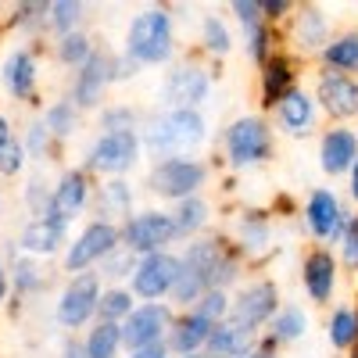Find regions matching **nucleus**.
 I'll return each mask as SVG.
<instances>
[{"instance_id": "69168bd1", "label": "nucleus", "mask_w": 358, "mask_h": 358, "mask_svg": "<svg viewBox=\"0 0 358 358\" xmlns=\"http://www.w3.org/2000/svg\"><path fill=\"white\" fill-rule=\"evenodd\" d=\"M355 118H358V115H355ZM355 136H358V122H355Z\"/></svg>"}, {"instance_id": "a19ab883", "label": "nucleus", "mask_w": 358, "mask_h": 358, "mask_svg": "<svg viewBox=\"0 0 358 358\" xmlns=\"http://www.w3.org/2000/svg\"><path fill=\"white\" fill-rule=\"evenodd\" d=\"M47 8L50 0H22L8 15V29L29 33V40H40V33H47Z\"/></svg>"}, {"instance_id": "bf43d9fd", "label": "nucleus", "mask_w": 358, "mask_h": 358, "mask_svg": "<svg viewBox=\"0 0 358 358\" xmlns=\"http://www.w3.org/2000/svg\"><path fill=\"white\" fill-rule=\"evenodd\" d=\"M348 197H351V204H358V158H355V165L348 172Z\"/></svg>"}, {"instance_id": "7ed1b4c3", "label": "nucleus", "mask_w": 358, "mask_h": 358, "mask_svg": "<svg viewBox=\"0 0 358 358\" xmlns=\"http://www.w3.org/2000/svg\"><path fill=\"white\" fill-rule=\"evenodd\" d=\"M122 54L133 57L140 69H169L176 62V18H172V8H165V4L140 8L126 25Z\"/></svg>"}, {"instance_id": "4be33fe9", "label": "nucleus", "mask_w": 358, "mask_h": 358, "mask_svg": "<svg viewBox=\"0 0 358 358\" xmlns=\"http://www.w3.org/2000/svg\"><path fill=\"white\" fill-rule=\"evenodd\" d=\"M273 118V129L276 133H283V136H290V140H305V136H315V129H319V108H315V101H312V94L305 86H294L290 94L268 111Z\"/></svg>"}, {"instance_id": "de8ad7c7", "label": "nucleus", "mask_w": 358, "mask_h": 358, "mask_svg": "<svg viewBox=\"0 0 358 358\" xmlns=\"http://www.w3.org/2000/svg\"><path fill=\"white\" fill-rule=\"evenodd\" d=\"M334 255H337L341 268H348V273H358V215H355V212H351V219H348V226H344V236L337 241Z\"/></svg>"}, {"instance_id": "f8f14e48", "label": "nucleus", "mask_w": 358, "mask_h": 358, "mask_svg": "<svg viewBox=\"0 0 358 358\" xmlns=\"http://www.w3.org/2000/svg\"><path fill=\"white\" fill-rule=\"evenodd\" d=\"M280 305H283L280 283L273 276H255V280H244L229 294V319L248 326V330H255V334H262L265 322L276 315Z\"/></svg>"}, {"instance_id": "c756f323", "label": "nucleus", "mask_w": 358, "mask_h": 358, "mask_svg": "<svg viewBox=\"0 0 358 358\" xmlns=\"http://www.w3.org/2000/svg\"><path fill=\"white\" fill-rule=\"evenodd\" d=\"M169 215H172L176 236L187 244V241H197V236L212 233V215H215V208H212V201H208L204 194H197V197H187V201L172 204Z\"/></svg>"}, {"instance_id": "3c124183", "label": "nucleus", "mask_w": 358, "mask_h": 358, "mask_svg": "<svg viewBox=\"0 0 358 358\" xmlns=\"http://www.w3.org/2000/svg\"><path fill=\"white\" fill-rule=\"evenodd\" d=\"M294 0H262V18H265V25H273V29H283L287 25V18L294 15Z\"/></svg>"}, {"instance_id": "0e129e2a", "label": "nucleus", "mask_w": 358, "mask_h": 358, "mask_svg": "<svg viewBox=\"0 0 358 358\" xmlns=\"http://www.w3.org/2000/svg\"><path fill=\"white\" fill-rule=\"evenodd\" d=\"M0 215H4V194H0Z\"/></svg>"}, {"instance_id": "f257e3e1", "label": "nucleus", "mask_w": 358, "mask_h": 358, "mask_svg": "<svg viewBox=\"0 0 358 358\" xmlns=\"http://www.w3.org/2000/svg\"><path fill=\"white\" fill-rule=\"evenodd\" d=\"M208 140V115L194 108H155L140 118V147L151 162L197 155Z\"/></svg>"}, {"instance_id": "13d9d810", "label": "nucleus", "mask_w": 358, "mask_h": 358, "mask_svg": "<svg viewBox=\"0 0 358 358\" xmlns=\"http://www.w3.org/2000/svg\"><path fill=\"white\" fill-rule=\"evenodd\" d=\"M15 136V126H11V115L8 111H0V147H4L8 140Z\"/></svg>"}, {"instance_id": "864d4df0", "label": "nucleus", "mask_w": 358, "mask_h": 358, "mask_svg": "<svg viewBox=\"0 0 358 358\" xmlns=\"http://www.w3.org/2000/svg\"><path fill=\"white\" fill-rule=\"evenodd\" d=\"M268 215H297V204L290 201V194H276L273 197V204H268Z\"/></svg>"}, {"instance_id": "423d86ee", "label": "nucleus", "mask_w": 358, "mask_h": 358, "mask_svg": "<svg viewBox=\"0 0 358 358\" xmlns=\"http://www.w3.org/2000/svg\"><path fill=\"white\" fill-rule=\"evenodd\" d=\"M219 72L215 65H208L204 57L190 54V57H179L172 62L162 76V86H158V97H162V108H194V111H204L208 97H212V86H215Z\"/></svg>"}, {"instance_id": "603ef678", "label": "nucleus", "mask_w": 358, "mask_h": 358, "mask_svg": "<svg viewBox=\"0 0 358 358\" xmlns=\"http://www.w3.org/2000/svg\"><path fill=\"white\" fill-rule=\"evenodd\" d=\"M140 72H143V69L133 62V57H126L122 50H111V86H118V83H133Z\"/></svg>"}, {"instance_id": "4d7b16f0", "label": "nucleus", "mask_w": 358, "mask_h": 358, "mask_svg": "<svg viewBox=\"0 0 358 358\" xmlns=\"http://www.w3.org/2000/svg\"><path fill=\"white\" fill-rule=\"evenodd\" d=\"M57 358H86V351H83L79 337H65V344H62V355H57Z\"/></svg>"}, {"instance_id": "58836bf2", "label": "nucleus", "mask_w": 358, "mask_h": 358, "mask_svg": "<svg viewBox=\"0 0 358 358\" xmlns=\"http://www.w3.org/2000/svg\"><path fill=\"white\" fill-rule=\"evenodd\" d=\"M97 50V40L86 33H72V36H62V40H50V57H54V65H62L69 72L83 69L86 65V57Z\"/></svg>"}, {"instance_id": "dca6fc26", "label": "nucleus", "mask_w": 358, "mask_h": 358, "mask_svg": "<svg viewBox=\"0 0 358 358\" xmlns=\"http://www.w3.org/2000/svg\"><path fill=\"white\" fill-rule=\"evenodd\" d=\"M308 94H312L319 115H326L334 126H348L358 115V79H351V76L319 69Z\"/></svg>"}, {"instance_id": "473e14b6", "label": "nucleus", "mask_w": 358, "mask_h": 358, "mask_svg": "<svg viewBox=\"0 0 358 358\" xmlns=\"http://www.w3.org/2000/svg\"><path fill=\"white\" fill-rule=\"evenodd\" d=\"M236 40H233V29L222 15H204L201 25H197V54L204 57L208 65H215V62H226V57L233 54Z\"/></svg>"}, {"instance_id": "72a5a7b5", "label": "nucleus", "mask_w": 358, "mask_h": 358, "mask_svg": "<svg viewBox=\"0 0 358 358\" xmlns=\"http://www.w3.org/2000/svg\"><path fill=\"white\" fill-rule=\"evenodd\" d=\"M40 122L47 126V133L54 136V143H72L76 136H79V129H83V115H79V108L69 101V97H54V101H47L43 108H40Z\"/></svg>"}, {"instance_id": "ddd939ff", "label": "nucleus", "mask_w": 358, "mask_h": 358, "mask_svg": "<svg viewBox=\"0 0 358 358\" xmlns=\"http://www.w3.org/2000/svg\"><path fill=\"white\" fill-rule=\"evenodd\" d=\"M297 215L305 219V229H308V236L319 248H337V241L344 236V226L351 219V212L344 208V201H341V194L334 187L308 190V197H305V204H301Z\"/></svg>"}, {"instance_id": "79ce46f5", "label": "nucleus", "mask_w": 358, "mask_h": 358, "mask_svg": "<svg viewBox=\"0 0 358 358\" xmlns=\"http://www.w3.org/2000/svg\"><path fill=\"white\" fill-rule=\"evenodd\" d=\"M280 47H283L280 29L265 25V22L244 33V54H248V62H251L255 69H262V65L268 62V57H273V50H280Z\"/></svg>"}, {"instance_id": "bb28decb", "label": "nucleus", "mask_w": 358, "mask_h": 358, "mask_svg": "<svg viewBox=\"0 0 358 358\" xmlns=\"http://www.w3.org/2000/svg\"><path fill=\"white\" fill-rule=\"evenodd\" d=\"M8 276H11V294L22 297V301H33V297L47 294L57 283V273L50 268V262L18 255L15 262H8Z\"/></svg>"}, {"instance_id": "9d476101", "label": "nucleus", "mask_w": 358, "mask_h": 358, "mask_svg": "<svg viewBox=\"0 0 358 358\" xmlns=\"http://www.w3.org/2000/svg\"><path fill=\"white\" fill-rule=\"evenodd\" d=\"M122 248V236H118V226L115 222H104V219H90L72 241L65 244L62 251V273L65 276H79V273H94V268L115 251Z\"/></svg>"}, {"instance_id": "f3484780", "label": "nucleus", "mask_w": 358, "mask_h": 358, "mask_svg": "<svg viewBox=\"0 0 358 358\" xmlns=\"http://www.w3.org/2000/svg\"><path fill=\"white\" fill-rule=\"evenodd\" d=\"M94 176H90L83 165H62V172L54 176V190H50V208L47 215L62 219V222H76L90 204H94Z\"/></svg>"}, {"instance_id": "f704fd0d", "label": "nucleus", "mask_w": 358, "mask_h": 358, "mask_svg": "<svg viewBox=\"0 0 358 358\" xmlns=\"http://www.w3.org/2000/svg\"><path fill=\"white\" fill-rule=\"evenodd\" d=\"M18 140H22V147H25L29 165L43 169V165H62V162H65V147H62V143H54V136H50L47 126L40 122V115L25 126V133H22Z\"/></svg>"}, {"instance_id": "e2e57ef3", "label": "nucleus", "mask_w": 358, "mask_h": 358, "mask_svg": "<svg viewBox=\"0 0 358 358\" xmlns=\"http://www.w3.org/2000/svg\"><path fill=\"white\" fill-rule=\"evenodd\" d=\"M183 358H208V355H204V351H201V355H183Z\"/></svg>"}, {"instance_id": "6e6552de", "label": "nucleus", "mask_w": 358, "mask_h": 358, "mask_svg": "<svg viewBox=\"0 0 358 358\" xmlns=\"http://www.w3.org/2000/svg\"><path fill=\"white\" fill-rule=\"evenodd\" d=\"M101 290H104V283H101L97 273L69 276L62 287H57V297H54V322L62 326L69 337H76L79 330H86V326L97 319Z\"/></svg>"}, {"instance_id": "6e6d98bb", "label": "nucleus", "mask_w": 358, "mask_h": 358, "mask_svg": "<svg viewBox=\"0 0 358 358\" xmlns=\"http://www.w3.org/2000/svg\"><path fill=\"white\" fill-rule=\"evenodd\" d=\"M8 297H11V276H8V262L0 258V308L8 305Z\"/></svg>"}, {"instance_id": "c9c22d12", "label": "nucleus", "mask_w": 358, "mask_h": 358, "mask_svg": "<svg viewBox=\"0 0 358 358\" xmlns=\"http://www.w3.org/2000/svg\"><path fill=\"white\" fill-rule=\"evenodd\" d=\"M86 358H122L126 348H122V326L118 322H101L94 319L86 326V334L79 337Z\"/></svg>"}, {"instance_id": "c85d7f7f", "label": "nucleus", "mask_w": 358, "mask_h": 358, "mask_svg": "<svg viewBox=\"0 0 358 358\" xmlns=\"http://www.w3.org/2000/svg\"><path fill=\"white\" fill-rule=\"evenodd\" d=\"M308 326H312V319H308V308H305V305L283 301V305L276 308V315L265 322L262 337H268L276 348H290V344H301V341L308 337Z\"/></svg>"}, {"instance_id": "2eb2a0df", "label": "nucleus", "mask_w": 358, "mask_h": 358, "mask_svg": "<svg viewBox=\"0 0 358 358\" xmlns=\"http://www.w3.org/2000/svg\"><path fill=\"white\" fill-rule=\"evenodd\" d=\"M179 251H158V255H143L136 258V268L129 276V294L136 297V305H158L169 301V290L179 276Z\"/></svg>"}, {"instance_id": "cd10ccee", "label": "nucleus", "mask_w": 358, "mask_h": 358, "mask_svg": "<svg viewBox=\"0 0 358 358\" xmlns=\"http://www.w3.org/2000/svg\"><path fill=\"white\" fill-rule=\"evenodd\" d=\"M94 219H104V222H126L133 212H136V190L129 179H101V187L94 190Z\"/></svg>"}, {"instance_id": "f03ea898", "label": "nucleus", "mask_w": 358, "mask_h": 358, "mask_svg": "<svg viewBox=\"0 0 358 358\" xmlns=\"http://www.w3.org/2000/svg\"><path fill=\"white\" fill-rule=\"evenodd\" d=\"M179 262L208 290H226V294H233L244 283V268H248L244 255L233 248V241L226 233H204L197 241H187L183 251H179Z\"/></svg>"}, {"instance_id": "49530a36", "label": "nucleus", "mask_w": 358, "mask_h": 358, "mask_svg": "<svg viewBox=\"0 0 358 358\" xmlns=\"http://www.w3.org/2000/svg\"><path fill=\"white\" fill-rule=\"evenodd\" d=\"M25 169H29V158H25V147L15 133L0 147V179H18V176H25Z\"/></svg>"}, {"instance_id": "2f4dec72", "label": "nucleus", "mask_w": 358, "mask_h": 358, "mask_svg": "<svg viewBox=\"0 0 358 358\" xmlns=\"http://www.w3.org/2000/svg\"><path fill=\"white\" fill-rule=\"evenodd\" d=\"M319 69H330V72H341V76H351L358 79V29H341L326 40V47L315 54Z\"/></svg>"}, {"instance_id": "aec40b11", "label": "nucleus", "mask_w": 358, "mask_h": 358, "mask_svg": "<svg viewBox=\"0 0 358 358\" xmlns=\"http://www.w3.org/2000/svg\"><path fill=\"white\" fill-rule=\"evenodd\" d=\"M337 287H341V262H337L334 248L312 244L301 255V290L308 297V305L330 308V301L337 297Z\"/></svg>"}, {"instance_id": "09e8293b", "label": "nucleus", "mask_w": 358, "mask_h": 358, "mask_svg": "<svg viewBox=\"0 0 358 358\" xmlns=\"http://www.w3.org/2000/svg\"><path fill=\"white\" fill-rule=\"evenodd\" d=\"M190 312H197L201 319H208V322L215 326V322L229 319V294H226V290H204L201 301H197Z\"/></svg>"}, {"instance_id": "a211bd4d", "label": "nucleus", "mask_w": 358, "mask_h": 358, "mask_svg": "<svg viewBox=\"0 0 358 358\" xmlns=\"http://www.w3.org/2000/svg\"><path fill=\"white\" fill-rule=\"evenodd\" d=\"M330 36H334L330 15H326V8H319V4L294 8V15L287 18V33H280V40L287 43L283 50H290L297 62H301V57H315Z\"/></svg>"}, {"instance_id": "a878e982", "label": "nucleus", "mask_w": 358, "mask_h": 358, "mask_svg": "<svg viewBox=\"0 0 358 358\" xmlns=\"http://www.w3.org/2000/svg\"><path fill=\"white\" fill-rule=\"evenodd\" d=\"M208 337H212V322L208 319H201L197 312H176L162 344L172 358H183V355H201Z\"/></svg>"}, {"instance_id": "9b49d317", "label": "nucleus", "mask_w": 358, "mask_h": 358, "mask_svg": "<svg viewBox=\"0 0 358 358\" xmlns=\"http://www.w3.org/2000/svg\"><path fill=\"white\" fill-rule=\"evenodd\" d=\"M40 54H43V43L29 40V43L11 47L0 57V90L11 101L29 104V108H43V101H40Z\"/></svg>"}, {"instance_id": "e433bc0d", "label": "nucleus", "mask_w": 358, "mask_h": 358, "mask_svg": "<svg viewBox=\"0 0 358 358\" xmlns=\"http://www.w3.org/2000/svg\"><path fill=\"white\" fill-rule=\"evenodd\" d=\"M326 341H330L334 351L348 355L358 344V305L341 301L330 308V319H326Z\"/></svg>"}, {"instance_id": "1a4fd4ad", "label": "nucleus", "mask_w": 358, "mask_h": 358, "mask_svg": "<svg viewBox=\"0 0 358 358\" xmlns=\"http://www.w3.org/2000/svg\"><path fill=\"white\" fill-rule=\"evenodd\" d=\"M118 236H122V248L129 255H136V258L172 251V244H179L172 215H169V208H162V204L136 208L126 222H118Z\"/></svg>"}, {"instance_id": "4468645a", "label": "nucleus", "mask_w": 358, "mask_h": 358, "mask_svg": "<svg viewBox=\"0 0 358 358\" xmlns=\"http://www.w3.org/2000/svg\"><path fill=\"white\" fill-rule=\"evenodd\" d=\"M108 90H111V47L97 43V50L86 57V65L72 72L65 97L79 108V115H97L108 104Z\"/></svg>"}, {"instance_id": "c03bdc74", "label": "nucleus", "mask_w": 358, "mask_h": 358, "mask_svg": "<svg viewBox=\"0 0 358 358\" xmlns=\"http://www.w3.org/2000/svg\"><path fill=\"white\" fill-rule=\"evenodd\" d=\"M136 308V297L129 294V287H104L101 290V301H97V319L101 322H118Z\"/></svg>"}, {"instance_id": "4c0bfd02", "label": "nucleus", "mask_w": 358, "mask_h": 358, "mask_svg": "<svg viewBox=\"0 0 358 358\" xmlns=\"http://www.w3.org/2000/svg\"><path fill=\"white\" fill-rule=\"evenodd\" d=\"M90 8L83 4V0H50V8H47V33L54 40H62V36H72V33H83L90 15Z\"/></svg>"}, {"instance_id": "6ab92c4d", "label": "nucleus", "mask_w": 358, "mask_h": 358, "mask_svg": "<svg viewBox=\"0 0 358 358\" xmlns=\"http://www.w3.org/2000/svg\"><path fill=\"white\" fill-rule=\"evenodd\" d=\"M229 241L233 248L244 255L248 265H258L273 255V215H268V208H241V212L233 215L229 222Z\"/></svg>"}, {"instance_id": "680f3d73", "label": "nucleus", "mask_w": 358, "mask_h": 358, "mask_svg": "<svg viewBox=\"0 0 358 358\" xmlns=\"http://www.w3.org/2000/svg\"><path fill=\"white\" fill-rule=\"evenodd\" d=\"M348 358H358V344H355V348H351V351H348Z\"/></svg>"}, {"instance_id": "39448f33", "label": "nucleus", "mask_w": 358, "mask_h": 358, "mask_svg": "<svg viewBox=\"0 0 358 358\" xmlns=\"http://www.w3.org/2000/svg\"><path fill=\"white\" fill-rule=\"evenodd\" d=\"M208 179H212V162H204L197 155H183V158H162L151 162L143 172V190L155 201H165L169 208L204 194Z\"/></svg>"}, {"instance_id": "0eeeda50", "label": "nucleus", "mask_w": 358, "mask_h": 358, "mask_svg": "<svg viewBox=\"0 0 358 358\" xmlns=\"http://www.w3.org/2000/svg\"><path fill=\"white\" fill-rule=\"evenodd\" d=\"M143 162L140 133H94L83 151V169L101 179H129Z\"/></svg>"}, {"instance_id": "20e7f679", "label": "nucleus", "mask_w": 358, "mask_h": 358, "mask_svg": "<svg viewBox=\"0 0 358 358\" xmlns=\"http://www.w3.org/2000/svg\"><path fill=\"white\" fill-rule=\"evenodd\" d=\"M222 158L233 172H248V169H262L276 158V147L280 136L268 122V115L262 111H248V115H236L222 126Z\"/></svg>"}, {"instance_id": "393cba45", "label": "nucleus", "mask_w": 358, "mask_h": 358, "mask_svg": "<svg viewBox=\"0 0 358 358\" xmlns=\"http://www.w3.org/2000/svg\"><path fill=\"white\" fill-rule=\"evenodd\" d=\"M315 158H319V172L330 176V179H341L351 172L355 158H358V136L351 126H330L319 133V143H315Z\"/></svg>"}, {"instance_id": "412c9836", "label": "nucleus", "mask_w": 358, "mask_h": 358, "mask_svg": "<svg viewBox=\"0 0 358 358\" xmlns=\"http://www.w3.org/2000/svg\"><path fill=\"white\" fill-rule=\"evenodd\" d=\"M297 57L290 54V50H273V57L258 69V108H262V115H268L273 111L294 86H301V72H297Z\"/></svg>"}, {"instance_id": "5fc2aeb1", "label": "nucleus", "mask_w": 358, "mask_h": 358, "mask_svg": "<svg viewBox=\"0 0 358 358\" xmlns=\"http://www.w3.org/2000/svg\"><path fill=\"white\" fill-rule=\"evenodd\" d=\"M122 358H172L165 351V344H155V348H140V351H126Z\"/></svg>"}, {"instance_id": "8fccbe9b", "label": "nucleus", "mask_w": 358, "mask_h": 358, "mask_svg": "<svg viewBox=\"0 0 358 358\" xmlns=\"http://www.w3.org/2000/svg\"><path fill=\"white\" fill-rule=\"evenodd\" d=\"M229 15L236 18V25H241L244 33L265 22V18H262V0H233V4H229Z\"/></svg>"}, {"instance_id": "37998d69", "label": "nucleus", "mask_w": 358, "mask_h": 358, "mask_svg": "<svg viewBox=\"0 0 358 358\" xmlns=\"http://www.w3.org/2000/svg\"><path fill=\"white\" fill-rule=\"evenodd\" d=\"M50 190H54V179H50L43 169H33V172L25 176V187H22V204H25L29 219H40V215H47V208H50Z\"/></svg>"}, {"instance_id": "a18cd8bd", "label": "nucleus", "mask_w": 358, "mask_h": 358, "mask_svg": "<svg viewBox=\"0 0 358 358\" xmlns=\"http://www.w3.org/2000/svg\"><path fill=\"white\" fill-rule=\"evenodd\" d=\"M133 268H136V255H129L126 248H115V251L94 268V273L101 276L104 287H126L129 276H133Z\"/></svg>"}, {"instance_id": "7c9ffc66", "label": "nucleus", "mask_w": 358, "mask_h": 358, "mask_svg": "<svg viewBox=\"0 0 358 358\" xmlns=\"http://www.w3.org/2000/svg\"><path fill=\"white\" fill-rule=\"evenodd\" d=\"M255 344H258L255 330H248V326L233 322V319H222V322L212 326V337L204 344V355L208 358H241V355L255 351Z\"/></svg>"}, {"instance_id": "5701e85b", "label": "nucleus", "mask_w": 358, "mask_h": 358, "mask_svg": "<svg viewBox=\"0 0 358 358\" xmlns=\"http://www.w3.org/2000/svg\"><path fill=\"white\" fill-rule=\"evenodd\" d=\"M69 241H72V226L69 222L54 219V215L25 219V226L18 233V255L50 262V258H62V251H65Z\"/></svg>"}, {"instance_id": "ea45409f", "label": "nucleus", "mask_w": 358, "mask_h": 358, "mask_svg": "<svg viewBox=\"0 0 358 358\" xmlns=\"http://www.w3.org/2000/svg\"><path fill=\"white\" fill-rule=\"evenodd\" d=\"M140 118L143 111L129 101H108L97 111V133H140Z\"/></svg>"}, {"instance_id": "052dcab7", "label": "nucleus", "mask_w": 358, "mask_h": 358, "mask_svg": "<svg viewBox=\"0 0 358 358\" xmlns=\"http://www.w3.org/2000/svg\"><path fill=\"white\" fill-rule=\"evenodd\" d=\"M241 358H280V355H273V351H262V348H255V351H248V355H241Z\"/></svg>"}, {"instance_id": "b1692460", "label": "nucleus", "mask_w": 358, "mask_h": 358, "mask_svg": "<svg viewBox=\"0 0 358 358\" xmlns=\"http://www.w3.org/2000/svg\"><path fill=\"white\" fill-rule=\"evenodd\" d=\"M172 308L165 301L158 305H136L126 319H122V348L126 351H140V348H155L165 341L169 322H172Z\"/></svg>"}]
</instances>
